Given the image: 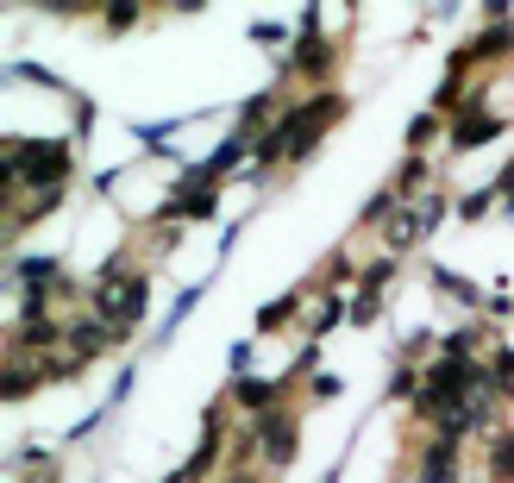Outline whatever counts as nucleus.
<instances>
[{"mask_svg": "<svg viewBox=\"0 0 514 483\" xmlns=\"http://www.w3.org/2000/svg\"><path fill=\"white\" fill-rule=\"evenodd\" d=\"M326 63H333V44H326V38H308V44L295 51V69H301V76H326Z\"/></svg>", "mask_w": 514, "mask_h": 483, "instance_id": "423d86ee", "label": "nucleus"}, {"mask_svg": "<svg viewBox=\"0 0 514 483\" xmlns=\"http://www.w3.org/2000/svg\"><path fill=\"white\" fill-rule=\"evenodd\" d=\"M132 19H138V7H132V0H120V7H107V26H132Z\"/></svg>", "mask_w": 514, "mask_h": 483, "instance_id": "9b49d317", "label": "nucleus"}, {"mask_svg": "<svg viewBox=\"0 0 514 483\" xmlns=\"http://www.w3.org/2000/svg\"><path fill=\"white\" fill-rule=\"evenodd\" d=\"M439 120H446V113H427V120H414V132H408V138H414V145H427V138H433V126H439Z\"/></svg>", "mask_w": 514, "mask_h": 483, "instance_id": "9d476101", "label": "nucleus"}, {"mask_svg": "<svg viewBox=\"0 0 514 483\" xmlns=\"http://www.w3.org/2000/svg\"><path fill=\"white\" fill-rule=\"evenodd\" d=\"M289 452H295V427L283 414H264V458L270 465H289Z\"/></svg>", "mask_w": 514, "mask_h": 483, "instance_id": "39448f33", "label": "nucleus"}, {"mask_svg": "<svg viewBox=\"0 0 514 483\" xmlns=\"http://www.w3.org/2000/svg\"><path fill=\"white\" fill-rule=\"evenodd\" d=\"M339 113H345V95H314L308 107H295L289 120H276V132L264 138V145H257V164H276L283 151H289V157H301V151H308L326 126L339 120Z\"/></svg>", "mask_w": 514, "mask_h": 483, "instance_id": "f257e3e1", "label": "nucleus"}, {"mask_svg": "<svg viewBox=\"0 0 514 483\" xmlns=\"http://www.w3.org/2000/svg\"><path fill=\"white\" fill-rule=\"evenodd\" d=\"M226 483H257V477H239V471H232V477H226Z\"/></svg>", "mask_w": 514, "mask_h": 483, "instance_id": "ddd939ff", "label": "nucleus"}, {"mask_svg": "<svg viewBox=\"0 0 514 483\" xmlns=\"http://www.w3.org/2000/svg\"><path fill=\"white\" fill-rule=\"evenodd\" d=\"M270 396H276V389H270V383H239V402H245V408H264Z\"/></svg>", "mask_w": 514, "mask_h": 483, "instance_id": "6e6552de", "label": "nucleus"}, {"mask_svg": "<svg viewBox=\"0 0 514 483\" xmlns=\"http://www.w3.org/2000/svg\"><path fill=\"white\" fill-rule=\"evenodd\" d=\"M420 176H427V157H408V170H402V189H414Z\"/></svg>", "mask_w": 514, "mask_h": 483, "instance_id": "f8f14e48", "label": "nucleus"}, {"mask_svg": "<svg viewBox=\"0 0 514 483\" xmlns=\"http://www.w3.org/2000/svg\"><path fill=\"white\" fill-rule=\"evenodd\" d=\"M7 176H19V182H32V189H44V195H57V182L69 176V145L63 138H13L7 145V164H0Z\"/></svg>", "mask_w": 514, "mask_h": 483, "instance_id": "f03ea898", "label": "nucleus"}, {"mask_svg": "<svg viewBox=\"0 0 514 483\" xmlns=\"http://www.w3.org/2000/svg\"><path fill=\"white\" fill-rule=\"evenodd\" d=\"M496 132H502V120H496V113L464 107V120L452 126V145H458V151H471V145H483V138H496Z\"/></svg>", "mask_w": 514, "mask_h": 483, "instance_id": "20e7f679", "label": "nucleus"}, {"mask_svg": "<svg viewBox=\"0 0 514 483\" xmlns=\"http://www.w3.org/2000/svg\"><path fill=\"white\" fill-rule=\"evenodd\" d=\"M95 308L107 314V327L113 333H132V320L145 314V276H126V270H107L101 283H95Z\"/></svg>", "mask_w": 514, "mask_h": 483, "instance_id": "7ed1b4c3", "label": "nucleus"}, {"mask_svg": "<svg viewBox=\"0 0 514 483\" xmlns=\"http://www.w3.org/2000/svg\"><path fill=\"white\" fill-rule=\"evenodd\" d=\"M295 308H301V295H283V302H270L264 314H257V327H264V333H276V327H289V320H295Z\"/></svg>", "mask_w": 514, "mask_h": 483, "instance_id": "0eeeda50", "label": "nucleus"}, {"mask_svg": "<svg viewBox=\"0 0 514 483\" xmlns=\"http://www.w3.org/2000/svg\"><path fill=\"white\" fill-rule=\"evenodd\" d=\"M320 283H326V289H339V283H352V258H333V264H326V276H320Z\"/></svg>", "mask_w": 514, "mask_h": 483, "instance_id": "1a4fd4ad", "label": "nucleus"}]
</instances>
